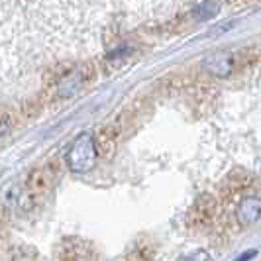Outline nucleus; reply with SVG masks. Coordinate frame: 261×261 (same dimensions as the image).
I'll return each mask as SVG.
<instances>
[{
    "mask_svg": "<svg viewBox=\"0 0 261 261\" xmlns=\"http://www.w3.org/2000/svg\"><path fill=\"white\" fill-rule=\"evenodd\" d=\"M83 259V244L75 238H67L59 244L57 261H81Z\"/></svg>",
    "mask_w": 261,
    "mask_h": 261,
    "instance_id": "6e6552de",
    "label": "nucleus"
},
{
    "mask_svg": "<svg viewBox=\"0 0 261 261\" xmlns=\"http://www.w3.org/2000/svg\"><path fill=\"white\" fill-rule=\"evenodd\" d=\"M10 261H38V249L28 244H16L10 248Z\"/></svg>",
    "mask_w": 261,
    "mask_h": 261,
    "instance_id": "9d476101",
    "label": "nucleus"
},
{
    "mask_svg": "<svg viewBox=\"0 0 261 261\" xmlns=\"http://www.w3.org/2000/svg\"><path fill=\"white\" fill-rule=\"evenodd\" d=\"M200 67L214 77H228L234 71V55L228 51L212 53V55L202 59Z\"/></svg>",
    "mask_w": 261,
    "mask_h": 261,
    "instance_id": "39448f33",
    "label": "nucleus"
},
{
    "mask_svg": "<svg viewBox=\"0 0 261 261\" xmlns=\"http://www.w3.org/2000/svg\"><path fill=\"white\" fill-rule=\"evenodd\" d=\"M236 218L240 226H253L261 222V198L259 196H246L238 204Z\"/></svg>",
    "mask_w": 261,
    "mask_h": 261,
    "instance_id": "423d86ee",
    "label": "nucleus"
},
{
    "mask_svg": "<svg viewBox=\"0 0 261 261\" xmlns=\"http://www.w3.org/2000/svg\"><path fill=\"white\" fill-rule=\"evenodd\" d=\"M216 216H218V200L212 195H200L195 200L193 208L189 210L187 224L196 230H204V228L212 226Z\"/></svg>",
    "mask_w": 261,
    "mask_h": 261,
    "instance_id": "f03ea898",
    "label": "nucleus"
},
{
    "mask_svg": "<svg viewBox=\"0 0 261 261\" xmlns=\"http://www.w3.org/2000/svg\"><path fill=\"white\" fill-rule=\"evenodd\" d=\"M96 157H98V147L92 134L83 132L69 145L65 163L73 173H89L96 165Z\"/></svg>",
    "mask_w": 261,
    "mask_h": 261,
    "instance_id": "f257e3e1",
    "label": "nucleus"
},
{
    "mask_svg": "<svg viewBox=\"0 0 261 261\" xmlns=\"http://www.w3.org/2000/svg\"><path fill=\"white\" fill-rule=\"evenodd\" d=\"M118 136H120V124H118V122H112V124H108V126L98 130L96 138H94L96 147H98V155H102V157L114 155Z\"/></svg>",
    "mask_w": 261,
    "mask_h": 261,
    "instance_id": "0eeeda50",
    "label": "nucleus"
},
{
    "mask_svg": "<svg viewBox=\"0 0 261 261\" xmlns=\"http://www.w3.org/2000/svg\"><path fill=\"white\" fill-rule=\"evenodd\" d=\"M94 79V67L92 65H75L65 77L57 83V94L59 98H71L75 96L85 85H89V81Z\"/></svg>",
    "mask_w": 261,
    "mask_h": 261,
    "instance_id": "7ed1b4c3",
    "label": "nucleus"
},
{
    "mask_svg": "<svg viewBox=\"0 0 261 261\" xmlns=\"http://www.w3.org/2000/svg\"><path fill=\"white\" fill-rule=\"evenodd\" d=\"M255 255H257V251H255V249H251V251H248V253H244L238 261H248V259H251V257H255Z\"/></svg>",
    "mask_w": 261,
    "mask_h": 261,
    "instance_id": "ddd939ff",
    "label": "nucleus"
},
{
    "mask_svg": "<svg viewBox=\"0 0 261 261\" xmlns=\"http://www.w3.org/2000/svg\"><path fill=\"white\" fill-rule=\"evenodd\" d=\"M55 177H57V173H53L51 165H47V167H38V169H34L28 175L26 191L32 196H36V198L41 195H45V193L51 189Z\"/></svg>",
    "mask_w": 261,
    "mask_h": 261,
    "instance_id": "20e7f679",
    "label": "nucleus"
},
{
    "mask_svg": "<svg viewBox=\"0 0 261 261\" xmlns=\"http://www.w3.org/2000/svg\"><path fill=\"white\" fill-rule=\"evenodd\" d=\"M181 261H210V255L206 253V251H195V253H191V255L183 257Z\"/></svg>",
    "mask_w": 261,
    "mask_h": 261,
    "instance_id": "f8f14e48",
    "label": "nucleus"
},
{
    "mask_svg": "<svg viewBox=\"0 0 261 261\" xmlns=\"http://www.w3.org/2000/svg\"><path fill=\"white\" fill-rule=\"evenodd\" d=\"M216 12H218V4H214V2H202V4H198L195 8L193 16L198 18V20H208Z\"/></svg>",
    "mask_w": 261,
    "mask_h": 261,
    "instance_id": "9b49d317",
    "label": "nucleus"
},
{
    "mask_svg": "<svg viewBox=\"0 0 261 261\" xmlns=\"http://www.w3.org/2000/svg\"><path fill=\"white\" fill-rule=\"evenodd\" d=\"M157 249L153 242H145V240H138L132 249L128 251V261H153L155 259Z\"/></svg>",
    "mask_w": 261,
    "mask_h": 261,
    "instance_id": "1a4fd4ad",
    "label": "nucleus"
}]
</instances>
